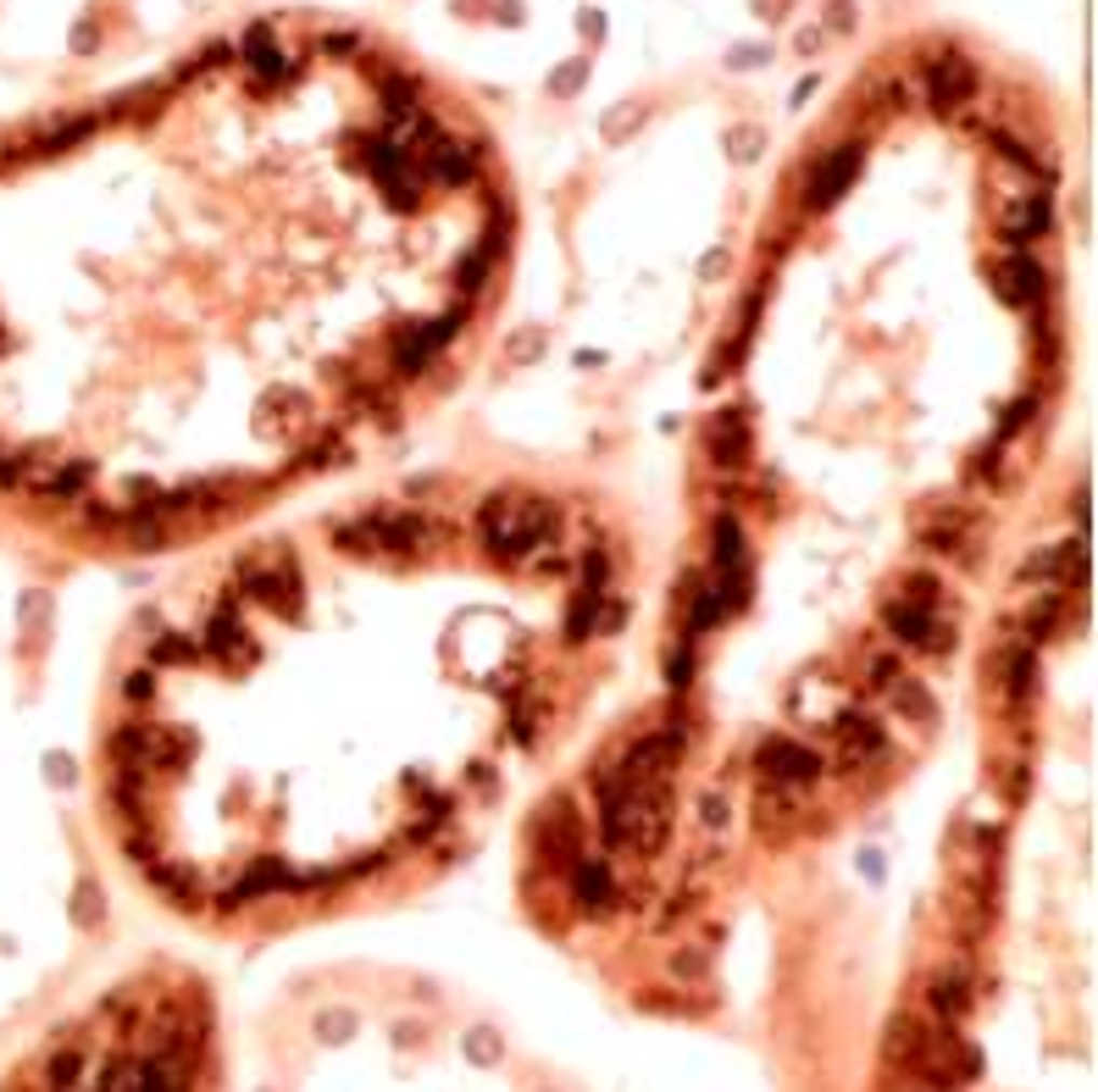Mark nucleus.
Returning a JSON list of instances; mask_svg holds the SVG:
<instances>
[{
  "instance_id": "nucleus-42",
  "label": "nucleus",
  "mask_w": 1098,
  "mask_h": 1092,
  "mask_svg": "<svg viewBox=\"0 0 1098 1092\" xmlns=\"http://www.w3.org/2000/svg\"><path fill=\"white\" fill-rule=\"evenodd\" d=\"M688 677H694V644L683 638L677 654H665V682H672V688H688Z\"/></svg>"
},
{
  "instance_id": "nucleus-41",
  "label": "nucleus",
  "mask_w": 1098,
  "mask_h": 1092,
  "mask_svg": "<svg viewBox=\"0 0 1098 1092\" xmlns=\"http://www.w3.org/2000/svg\"><path fill=\"white\" fill-rule=\"evenodd\" d=\"M639 128H644V106H633V111H610V116H605V139H610V144H621L627 134H639Z\"/></svg>"
},
{
  "instance_id": "nucleus-31",
  "label": "nucleus",
  "mask_w": 1098,
  "mask_h": 1092,
  "mask_svg": "<svg viewBox=\"0 0 1098 1092\" xmlns=\"http://www.w3.org/2000/svg\"><path fill=\"white\" fill-rule=\"evenodd\" d=\"M489 266H494V250L489 245H478L472 255H461V266H455V289L472 300V294H483V284H489Z\"/></svg>"
},
{
  "instance_id": "nucleus-45",
  "label": "nucleus",
  "mask_w": 1098,
  "mask_h": 1092,
  "mask_svg": "<svg viewBox=\"0 0 1098 1092\" xmlns=\"http://www.w3.org/2000/svg\"><path fill=\"white\" fill-rule=\"evenodd\" d=\"M582 78H588V72H582V61L561 67L555 78H549V95H561V100H566V95H577V89H582Z\"/></svg>"
},
{
  "instance_id": "nucleus-44",
  "label": "nucleus",
  "mask_w": 1098,
  "mask_h": 1092,
  "mask_svg": "<svg viewBox=\"0 0 1098 1092\" xmlns=\"http://www.w3.org/2000/svg\"><path fill=\"white\" fill-rule=\"evenodd\" d=\"M699 821H704V832H722V827H727V799H722V793H704V799H699Z\"/></svg>"
},
{
  "instance_id": "nucleus-8",
  "label": "nucleus",
  "mask_w": 1098,
  "mask_h": 1092,
  "mask_svg": "<svg viewBox=\"0 0 1098 1092\" xmlns=\"http://www.w3.org/2000/svg\"><path fill=\"white\" fill-rule=\"evenodd\" d=\"M533 843H538V860H544L549 871H566L577 854H582V832H577V815H572V793H555V799L538 810Z\"/></svg>"
},
{
  "instance_id": "nucleus-36",
  "label": "nucleus",
  "mask_w": 1098,
  "mask_h": 1092,
  "mask_svg": "<svg viewBox=\"0 0 1098 1092\" xmlns=\"http://www.w3.org/2000/svg\"><path fill=\"white\" fill-rule=\"evenodd\" d=\"M760 150H766V134H760V128H750V123H738V128H727V155H732L738 167H750V162H755Z\"/></svg>"
},
{
  "instance_id": "nucleus-34",
  "label": "nucleus",
  "mask_w": 1098,
  "mask_h": 1092,
  "mask_svg": "<svg viewBox=\"0 0 1098 1092\" xmlns=\"http://www.w3.org/2000/svg\"><path fill=\"white\" fill-rule=\"evenodd\" d=\"M150 654L162 660V666H189V660L201 654V644L183 638V633H155V638H150Z\"/></svg>"
},
{
  "instance_id": "nucleus-28",
  "label": "nucleus",
  "mask_w": 1098,
  "mask_h": 1092,
  "mask_svg": "<svg viewBox=\"0 0 1098 1092\" xmlns=\"http://www.w3.org/2000/svg\"><path fill=\"white\" fill-rule=\"evenodd\" d=\"M311 1032H317V1042H328V1048H344L349 1037L361 1032V1015H356V1009H344V1004H328V1009H317Z\"/></svg>"
},
{
  "instance_id": "nucleus-1",
  "label": "nucleus",
  "mask_w": 1098,
  "mask_h": 1092,
  "mask_svg": "<svg viewBox=\"0 0 1098 1092\" xmlns=\"http://www.w3.org/2000/svg\"><path fill=\"white\" fill-rule=\"evenodd\" d=\"M450 538H455L450 522H434V516L411 511V504H378L361 522H344L333 533V543L344 555H422V550L450 543Z\"/></svg>"
},
{
  "instance_id": "nucleus-50",
  "label": "nucleus",
  "mask_w": 1098,
  "mask_h": 1092,
  "mask_svg": "<svg viewBox=\"0 0 1098 1092\" xmlns=\"http://www.w3.org/2000/svg\"><path fill=\"white\" fill-rule=\"evenodd\" d=\"M45 610H51V599H45V594H28V599H23V627L33 633L39 621H45Z\"/></svg>"
},
{
  "instance_id": "nucleus-18",
  "label": "nucleus",
  "mask_w": 1098,
  "mask_h": 1092,
  "mask_svg": "<svg viewBox=\"0 0 1098 1092\" xmlns=\"http://www.w3.org/2000/svg\"><path fill=\"white\" fill-rule=\"evenodd\" d=\"M999 677H1004V699H1010V705H1027V699L1038 693V654H1032V644H1010L999 654Z\"/></svg>"
},
{
  "instance_id": "nucleus-30",
  "label": "nucleus",
  "mask_w": 1098,
  "mask_h": 1092,
  "mask_svg": "<svg viewBox=\"0 0 1098 1092\" xmlns=\"http://www.w3.org/2000/svg\"><path fill=\"white\" fill-rule=\"evenodd\" d=\"M123 854H128L134 866L150 871L155 860H162V832H155L150 821H128V832H123Z\"/></svg>"
},
{
  "instance_id": "nucleus-32",
  "label": "nucleus",
  "mask_w": 1098,
  "mask_h": 1092,
  "mask_svg": "<svg viewBox=\"0 0 1098 1092\" xmlns=\"http://www.w3.org/2000/svg\"><path fill=\"white\" fill-rule=\"evenodd\" d=\"M544 344H549L544 328H511V338H505L499 356H505V367H533L544 356Z\"/></svg>"
},
{
  "instance_id": "nucleus-35",
  "label": "nucleus",
  "mask_w": 1098,
  "mask_h": 1092,
  "mask_svg": "<svg viewBox=\"0 0 1098 1092\" xmlns=\"http://www.w3.org/2000/svg\"><path fill=\"white\" fill-rule=\"evenodd\" d=\"M937 594H944V582H937L932 571L898 577V599H910V605H921V610H937Z\"/></svg>"
},
{
  "instance_id": "nucleus-22",
  "label": "nucleus",
  "mask_w": 1098,
  "mask_h": 1092,
  "mask_svg": "<svg viewBox=\"0 0 1098 1092\" xmlns=\"http://www.w3.org/2000/svg\"><path fill=\"white\" fill-rule=\"evenodd\" d=\"M882 693L893 699V710L905 716V721H916V727L937 721V699L927 693V682H916V677H893V682H888Z\"/></svg>"
},
{
  "instance_id": "nucleus-3",
  "label": "nucleus",
  "mask_w": 1098,
  "mask_h": 1092,
  "mask_svg": "<svg viewBox=\"0 0 1098 1092\" xmlns=\"http://www.w3.org/2000/svg\"><path fill=\"white\" fill-rule=\"evenodd\" d=\"M233 594H250V599L272 605L284 621H305V599H300L305 582H300V566H294L289 550H278L272 561H261V555L239 561V589Z\"/></svg>"
},
{
  "instance_id": "nucleus-26",
  "label": "nucleus",
  "mask_w": 1098,
  "mask_h": 1092,
  "mask_svg": "<svg viewBox=\"0 0 1098 1092\" xmlns=\"http://www.w3.org/2000/svg\"><path fill=\"white\" fill-rule=\"evenodd\" d=\"M84 1076H90L84 1048H51V1060H45V1087L51 1092H78Z\"/></svg>"
},
{
  "instance_id": "nucleus-7",
  "label": "nucleus",
  "mask_w": 1098,
  "mask_h": 1092,
  "mask_svg": "<svg viewBox=\"0 0 1098 1092\" xmlns=\"http://www.w3.org/2000/svg\"><path fill=\"white\" fill-rule=\"evenodd\" d=\"M522 516H527V494H489L483 511H478V533H483V550L505 566H522Z\"/></svg>"
},
{
  "instance_id": "nucleus-43",
  "label": "nucleus",
  "mask_w": 1098,
  "mask_h": 1092,
  "mask_svg": "<svg viewBox=\"0 0 1098 1092\" xmlns=\"http://www.w3.org/2000/svg\"><path fill=\"white\" fill-rule=\"evenodd\" d=\"M610 577V555L605 550H582V589H605Z\"/></svg>"
},
{
  "instance_id": "nucleus-54",
  "label": "nucleus",
  "mask_w": 1098,
  "mask_h": 1092,
  "mask_svg": "<svg viewBox=\"0 0 1098 1092\" xmlns=\"http://www.w3.org/2000/svg\"><path fill=\"white\" fill-rule=\"evenodd\" d=\"M416 1037H422L416 1021H400V1026H395V1042H416Z\"/></svg>"
},
{
  "instance_id": "nucleus-40",
  "label": "nucleus",
  "mask_w": 1098,
  "mask_h": 1092,
  "mask_svg": "<svg viewBox=\"0 0 1098 1092\" xmlns=\"http://www.w3.org/2000/svg\"><path fill=\"white\" fill-rule=\"evenodd\" d=\"M538 727H544V716L533 710V699H522V705H517V716H511V732H517V744H522V749H533V744H538Z\"/></svg>"
},
{
  "instance_id": "nucleus-33",
  "label": "nucleus",
  "mask_w": 1098,
  "mask_h": 1092,
  "mask_svg": "<svg viewBox=\"0 0 1098 1092\" xmlns=\"http://www.w3.org/2000/svg\"><path fill=\"white\" fill-rule=\"evenodd\" d=\"M665 977L672 982H704L711 977V949H672L665 954Z\"/></svg>"
},
{
  "instance_id": "nucleus-21",
  "label": "nucleus",
  "mask_w": 1098,
  "mask_h": 1092,
  "mask_svg": "<svg viewBox=\"0 0 1098 1092\" xmlns=\"http://www.w3.org/2000/svg\"><path fill=\"white\" fill-rule=\"evenodd\" d=\"M927 1004H932V1015L944 1021V1026H955V1021L965 1015V1009H971V982L960 977V970H944V977H932Z\"/></svg>"
},
{
  "instance_id": "nucleus-17",
  "label": "nucleus",
  "mask_w": 1098,
  "mask_h": 1092,
  "mask_svg": "<svg viewBox=\"0 0 1098 1092\" xmlns=\"http://www.w3.org/2000/svg\"><path fill=\"white\" fill-rule=\"evenodd\" d=\"M90 483H95V460L90 455H61L56 472L45 478V488H39V499L45 504H78V499H90Z\"/></svg>"
},
{
  "instance_id": "nucleus-47",
  "label": "nucleus",
  "mask_w": 1098,
  "mask_h": 1092,
  "mask_svg": "<svg viewBox=\"0 0 1098 1092\" xmlns=\"http://www.w3.org/2000/svg\"><path fill=\"white\" fill-rule=\"evenodd\" d=\"M1032 411H1038L1032 400H1015V405L1004 411V421H999V439H1010V433H1021V427L1032 421Z\"/></svg>"
},
{
  "instance_id": "nucleus-4",
  "label": "nucleus",
  "mask_w": 1098,
  "mask_h": 1092,
  "mask_svg": "<svg viewBox=\"0 0 1098 1092\" xmlns=\"http://www.w3.org/2000/svg\"><path fill=\"white\" fill-rule=\"evenodd\" d=\"M755 765H760V783L794 788V793L815 788L821 771H827L810 744H799V737H782V732H771V737H760V744H755Z\"/></svg>"
},
{
  "instance_id": "nucleus-37",
  "label": "nucleus",
  "mask_w": 1098,
  "mask_h": 1092,
  "mask_svg": "<svg viewBox=\"0 0 1098 1092\" xmlns=\"http://www.w3.org/2000/svg\"><path fill=\"white\" fill-rule=\"evenodd\" d=\"M100 915H106V910H100V887H95V882H78V887H72V926L90 931V926H100Z\"/></svg>"
},
{
  "instance_id": "nucleus-5",
  "label": "nucleus",
  "mask_w": 1098,
  "mask_h": 1092,
  "mask_svg": "<svg viewBox=\"0 0 1098 1092\" xmlns=\"http://www.w3.org/2000/svg\"><path fill=\"white\" fill-rule=\"evenodd\" d=\"M683 744H688V732H683V727H660V732L639 737V744H627L616 776H621L627 788L672 783V771H677V760H683Z\"/></svg>"
},
{
  "instance_id": "nucleus-11",
  "label": "nucleus",
  "mask_w": 1098,
  "mask_h": 1092,
  "mask_svg": "<svg viewBox=\"0 0 1098 1092\" xmlns=\"http://www.w3.org/2000/svg\"><path fill=\"white\" fill-rule=\"evenodd\" d=\"M993 294L1004 305H1038L1048 294V272L1027 255V250H1010L993 261Z\"/></svg>"
},
{
  "instance_id": "nucleus-6",
  "label": "nucleus",
  "mask_w": 1098,
  "mask_h": 1092,
  "mask_svg": "<svg viewBox=\"0 0 1098 1092\" xmlns=\"http://www.w3.org/2000/svg\"><path fill=\"white\" fill-rule=\"evenodd\" d=\"M1054 222V206H1048V194H1043V178H1032L1027 189H1010L999 194V211H993V227H999V239L1010 250H1021L1027 239H1043Z\"/></svg>"
},
{
  "instance_id": "nucleus-53",
  "label": "nucleus",
  "mask_w": 1098,
  "mask_h": 1092,
  "mask_svg": "<svg viewBox=\"0 0 1098 1092\" xmlns=\"http://www.w3.org/2000/svg\"><path fill=\"white\" fill-rule=\"evenodd\" d=\"M860 871H866V882H882V854H860Z\"/></svg>"
},
{
  "instance_id": "nucleus-15",
  "label": "nucleus",
  "mask_w": 1098,
  "mask_h": 1092,
  "mask_svg": "<svg viewBox=\"0 0 1098 1092\" xmlns=\"http://www.w3.org/2000/svg\"><path fill=\"white\" fill-rule=\"evenodd\" d=\"M833 732H838V744H843V771L871 765V760H882V749H888V732H882L871 716H838Z\"/></svg>"
},
{
  "instance_id": "nucleus-46",
  "label": "nucleus",
  "mask_w": 1098,
  "mask_h": 1092,
  "mask_svg": "<svg viewBox=\"0 0 1098 1092\" xmlns=\"http://www.w3.org/2000/svg\"><path fill=\"white\" fill-rule=\"evenodd\" d=\"M150 693H155V677H150V672H128V677H123V699H128V705H150Z\"/></svg>"
},
{
  "instance_id": "nucleus-51",
  "label": "nucleus",
  "mask_w": 1098,
  "mask_h": 1092,
  "mask_svg": "<svg viewBox=\"0 0 1098 1092\" xmlns=\"http://www.w3.org/2000/svg\"><path fill=\"white\" fill-rule=\"evenodd\" d=\"M722 272H727V255H722V250H711V255H699V278H704V284H716Z\"/></svg>"
},
{
  "instance_id": "nucleus-23",
  "label": "nucleus",
  "mask_w": 1098,
  "mask_h": 1092,
  "mask_svg": "<svg viewBox=\"0 0 1098 1092\" xmlns=\"http://www.w3.org/2000/svg\"><path fill=\"white\" fill-rule=\"evenodd\" d=\"M1060 616H1066V594H1060V589H1038V594H1027V605H1021V627H1027V638L1038 644V638H1048L1054 627H1060Z\"/></svg>"
},
{
  "instance_id": "nucleus-14",
  "label": "nucleus",
  "mask_w": 1098,
  "mask_h": 1092,
  "mask_svg": "<svg viewBox=\"0 0 1098 1092\" xmlns=\"http://www.w3.org/2000/svg\"><path fill=\"white\" fill-rule=\"evenodd\" d=\"M572 871V893H577V904L594 915V921H605L621 899H616V887H610V866L605 860H588V854H577V860L566 866Z\"/></svg>"
},
{
  "instance_id": "nucleus-38",
  "label": "nucleus",
  "mask_w": 1098,
  "mask_h": 1092,
  "mask_svg": "<svg viewBox=\"0 0 1098 1092\" xmlns=\"http://www.w3.org/2000/svg\"><path fill=\"white\" fill-rule=\"evenodd\" d=\"M893 677H905V660H898V649H877L866 660V688H888Z\"/></svg>"
},
{
  "instance_id": "nucleus-19",
  "label": "nucleus",
  "mask_w": 1098,
  "mask_h": 1092,
  "mask_svg": "<svg viewBox=\"0 0 1098 1092\" xmlns=\"http://www.w3.org/2000/svg\"><path fill=\"white\" fill-rule=\"evenodd\" d=\"M711 543H716V577L750 571V538H743L738 516H716L711 522Z\"/></svg>"
},
{
  "instance_id": "nucleus-9",
  "label": "nucleus",
  "mask_w": 1098,
  "mask_h": 1092,
  "mask_svg": "<svg viewBox=\"0 0 1098 1092\" xmlns=\"http://www.w3.org/2000/svg\"><path fill=\"white\" fill-rule=\"evenodd\" d=\"M882 621L893 638H905L910 649H927V654H949L955 649V627L949 621H937V610H921L910 599H882Z\"/></svg>"
},
{
  "instance_id": "nucleus-20",
  "label": "nucleus",
  "mask_w": 1098,
  "mask_h": 1092,
  "mask_svg": "<svg viewBox=\"0 0 1098 1092\" xmlns=\"http://www.w3.org/2000/svg\"><path fill=\"white\" fill-rule=\"evenodd\" d=\"M600 610H605V589H582V582H577V594H572V605H566V621H561V638H566V644L594 638Z\"/></svg>"
},
{
  "instance_id": "nucleus-24",
  "label": "nucleus",
  "mask_w": 1098,
  "mask_h": 1092,
  "mask_svg": "<svg viewBox=\"0 0 1098 1092\" xmlns=\"http://www.w3.org/2000/svg\"><path fill=\"white\" fill-rule=\"evenodd\" d=\"M794 815H799V793H794V788H777V783H760V788H755V821H760V827L782 832Z\"/></svg>"
},
{
  "instance_id": "nucleus-39",
  "label": "nucleus",
  "mask_w": 1098,
  "mask_h": 1092,
  "mask_svg": "<svg viewBox=\"0 0 1098 1092\" xmlns=\"http://www.w3.org/2000/svg\"><path fill=\"white\" fill-rule=\"evenodd\" d=\"M261 411H284V416H305V411H311V400L300 395V388L278 383V388H266V395H261Z\"/></svg>"
},
{
  "instance_id": "nucleus-13",
  "label": "nucleus",
  "mask_w": 1098,
  "mask_h": 1092,
  "mask_svg": "<svg viewBox=\"0 0 1098 1092\" xmlns=\"http://www.w3.org/2000/svg\"><path fill=\"white\" fill-rule=\"evenodd\" d=\"M1021 582H1087V538L1076 543H1043L1038 555L1021 561V571H1015Z\"/></svg>"
},
{
  "instance_id": "nucleus-48",
  "label": "nucleus",
  "mask_w": 1098,
  "mask_h": 1092,
  "mask_svg": "<svg viewBox=\"0 0 1098 1092\" xmlns=\"http://www.w3.org/2000/svg\"><path fill=\"white\" fill-rule=\"evenodd\" d=\"M621 627H627V605L605 594V610H600V627H594V633H621Z\"/></svg>"
},
{
  "instance_id": "nucleus-55",
  "label": "nucleus",
  "mask_w": 1098,
  "mask_h": 1092,
  "mask_svg": "<svg viewBox=\"0 0 1098 1092\" xmlns=\"http://www.w3.org/2000/svg\"><path fill=\"white\" fill-rule=\"evenodd\" d=\"M256 1092H272V1087H256Z\"/></svg>"
},
{
  "instance_id": "nucleus-29",
  "label": "nucleus",
  "mask_w": 1098,
  "mask_h": 1092,
  "mask_svg": "<svg viewBox=\"0 0 1098 1092\" xmlns=\"http://www.w3.org/2000/svg\"><path fill=\"white\" fill-rule=\"evenodd\" d=\"M461 1054H466V1065L494 1070V1065L505 1060V1042H499V1032H494V1026H472V1032L461 1037Z\"/></svg>"
},
{
  "instance_id": "nucleus-16",
  "label": "nucleus",
  "mask_w": 1098,
  "mask_h": 1092,
  "mask_svg": "<svg viewBox=\"0 0 1098 1092\" xmlns=\"http://www.w3.org/2000/svg\"><path fill=\"white\" fill-rule=\"evenodd\" d=\"M704 439H711V460L722 466V472H738V466L750 460V416L743 411H716Z\"/></svg>"
},
{
  "instance_id": "nucleus-27",
  "label": "nucleus",
  "mask_w": 1098,
  "mask_h": 1092,
  "mask_svg": "<svg viewBox=\"0 0 1098 1092\" xmlns=\"http://www.w3.org/2000/svg\"><path fill=\"white\" fill-rule=\"evenodd\" d=\"M150 882L162 887L178 910H194V893H201V882H194V871H189V866H173L167 854H162V860L150 866Z\"/></svg>"
},
{
  "instance_id": "nucleus-49",
  "label": "nucleus",
  "mask_w": 1098,
  "mask_h": 1092,
  "mask_svg": "<svg viewBox=\"0 0 1098 1092\" xmlns=\"http://www.w3.org/2000/svg\"><path fill=\"white\" fill-rule=\"evenodd\" d=\"M45 771H51V783H56V788H72V783H78V765H72V755H51V760H45Z\"/></svg>"
},
{
  "instance_id": "nucleus-52",
  "label": "nucleus",
  "mask_w": 1098,
  "mask_h": 1092,
  "mask_svg": "<svg viewBox=\"0 0 1098 1092\" xmlns=\"http://www.w3.org/2000/svg\"><path fill=\"white\" fill-rule=\"evenodd\" d=\"M1071 511H1076V522H1082V527L1093 522V488H1087V483L1076 488V504H1071Z\"/></svg>"
},
{
  "instance_id": "nucleus-10",
  "label": "nucleus",
  "mask_w": 1098,
  "mask_h": 1092,
  "mask_svg": "<svg viewBox=\"0 0 1098 1092\" xmlns=\"http://www.w3.org/2000/svg\"><path fill=\"white\" fill-rule=\"evenodd\" d=\"M201 649H206V654H217L222 666H239V672H245L250 660H256V644H250V633L239 627V599H233V594H228V599H222V605L211 610Z\"/></svg>"
},
{
  "instance_id": "nucleus-25",
  "label": "nucleus",
  "mask_w": 1098,
  "mask_h": 1092,
  "mask_svg": "<svg viewBox=\"0 0 1098 1092\" xmlns=\"http://www.w3.org/2000/svg\"><path fill=\"white\" fill-rule=\"evenodd\" d=\"M921 1037H927V1026H921L916 1015H893L888 1032H882V1060H893V1065H905V1070H910Z\"/></svg>"
},
{
  "instance_id": "nucleus-12",
  "label": "nucleus",
  "mask_w": 1098,
  "mask_h": 1092,
  "mask_svg": "<svg viewBox=\"0 0 1098 1092\" xmlns=\"http://www.w3.org/2000/svg\"><path fill=\"white\" fill-rule=\"evenodd\" d=\"M910 533L921 550H937V555H955L965 533H971V516L960 511V504H921V511L910 516Z\"/></svg>"
},
{
  "instance_id": "nucleus-2",
  "label": "nucleus",
  "mask_w": 1098,
  "mask_h": 1092,
  "mask_svg": "<svg viewBox=\"0 0 1098 1092\" xmlns=\"http://www.w3.org/2000/svg\"><path fill=\"white\" fill-rule=\"evenodd\" d=\"M866 150H871V134H866V123L854 116V128L838 134V139L810 162V172H805V211H810V217L833 211L843 194L854 189V178L866 172Z\"/></svg>"
}]
</instances>
